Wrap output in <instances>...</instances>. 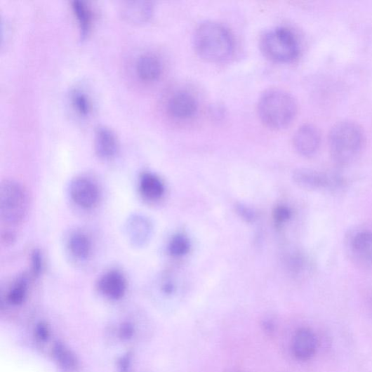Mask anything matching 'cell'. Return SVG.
<instances>
[{"label":"cell","instance_id":"cell-1","mask_svg":"<svg viewBox=\"0 0 372 372\" xmlns=\"http://www.w3.org/2000/svg\"><path fill=\"white\" fill-rule=\"evenodd\" d=\"M365 143V135L358 123L351 120L338 121L331 128L328 147L333 161L346 166L361 154Z\"/></svg>","mask_w":372,"mask_h":372},{"label":"cell","instance_id":"cell-2","mask_svg":"<svg viewBox=\"0 0 372 372\" xmlns=\"http://www.w3.org/2000/svg\"><path fill=\"white\" fill-rule=\"evenodd\" d=\"M194 43L198 54L211 62L223 61L234 51V39L230 32L213 22H206L197 27Z\"/></svg>","mask_w":372,"mask_h":372},{"label":"cell","instance_id":"cell-3","mask_svg":"<svg viewBox=\"0 0 372 372\" xmlns=\"http://www.w3.org/2000/svg\"><path fill=\"white\" fill-rule=\"evenodd\" d=\"M298 105L294 97L281 90H270L260 98L258 114L265 125L272 129L286 128L294 120Z\"/></svg>","mask_w":372,"mask_h":372},{"label":"cell","instance_id":"cell-4","mask_svg":"<svg viewBox=\"0 0 372 372\" xmlns=\"http://www.w3.org/2000/svg\"><path fill=\"white\" fill-rule=\"evenodd\" d=\"M260 48L267 58L277 62L292 61L300 52L296 36L285 27H277L266 32L261 37Z\"/></svg>","mask_w":372,"mask_h":372},{"label":"cell","instance_id":"cell-5","mask_svg":"<svg viewBox=\"0 0 372 372\" xmlns=\"http://www.w3.org/2000/svg\"><path fill=\"white\" fill-rule=\"evenodd\" d=\"M29 197L22 185L6 180L0 188V215L8 224H17L27 216Z\"/></svg>","mask_w":372,"mask_h":372},{"label":"cell","instance_id":"cell-6","mask_svg":"<svg viewBox=\"0 0 372 372\" xmlns=\"http://www.w3.org/2000/svg\"><path fill=\"white\" fill-rule=\"evenodd\" d=\"M295 182L309 191L327 190L338 192L342 187L341 176L336 173H321L311 169H298L293 174Z\"/></svg>","mask_w":372,"mask_h":372},{"label":"cell","instance_id":"cell-7","mask_svg":"<svg viewBox=\"0 0 372 372\" xmlns=\"http://www.w3.org/2000/svg\"><path fill=\"white\" fill-rule=\"evenodd\" d=\"M70 195L74 202L84 209L93 208L100 198L97 185L85 177L77 178L72 182Z\"/></svg>","mask_w":372,"mask_h":372},{"label":"cell","instance_id":"cell-8","mask_svg":"<svg viewBox=\"0 0 372 372\" xmlns=\"http://www.w3.org/2000/svg\"><path fill=\"white\" fill-rule=\"evenodd\" d=\"M321 143V135L319 130L311 124L300 127L293 138L295 150L302 156H314L319 150Z\"/></svg>","mask_w":372,"mask_h":372},{"label":"cell","instance_id":"cell-9","mask_svg":"<svg viewBox=\"0 0 372 372\" xmlns=\"http://www.w3.org/2000/svg\"><path fill=\"white\" fill-rule=\"evenodd\" d=\"M293 352L300 361L311 359L316 354L317 339L311 329L301 328L295 334L293 340Z\"/></svg>","mask_w":372,"mask_h":372},{"label":"cell","instance_id":"cell-10","mask_svg":"<svg viewBox=\"0 0 372 372\" xmlns=\"http://www.w3.org/2000/svg\"><path fill=\"white\" fill-rule=\"evenodd\" d=\"M126 233L133 245L142 246L150 240L152 234V225L147 218L135 215L128 220Z\"/></svg>","mask_w":372,"mask_h":372},{"label":"cell","instance_id":"cell-11","mask_svg":"<svg viewBox=\"0 0 372 372\" xmlns=\"http://www.w3.org/2000/svg\"><path fill=\"white\" fill-rule=\"evenodd\" d=\"M197 108V99L187 92H178L174 94L168 102L169 112L173 117L180 119L193 117Z\"/></svg>","mask_w":372,"mask_h":372},{"label":"cell","instance_id":"cell-12","mask_svg":"<svg viewBox=\"0 0 372 372\" xmlns=\"http://www.w3.org/2000/svg\"><path fill=\"white\" fill-rule=\"evenodd\" d=\"M98 288L102 295L112 300H119L126 294L127 281L118 271H111L102 276Z\"/></svg>","mask_w":372,"mask_h":372},{"label":"cell","instance_id":"cell-13","mask_svg":"<svg viewBox=\"0 0 372 372\" xmlns=\"http://www.w3.org/2000/svg\"><path fill=\"white\" fill-rule=\"evenodd\" d=\"M95 150L97 155L103 159L115 156L118 150L117 136L109 128H100L95 133Z\"/></svg>","mask_w":372,"mask_h":372},{"label":"cell","instance_id":"cell-14","mask_svg":"<svg viewBox=\"0 0 372 372\" xmlns=\"http://www.w3.org/2000/svg\"><path fill=\"white\" fill-rule=\"evenodd\" d=\"M152 3L145 1L126 2L121 6V15L130 22L142 23L147 22L153 13Z\"/></svg>","mask_w":372,"mask_h":372},{"label":"cell","instance_id":"cell-15","mask_svg":"<svg viewBox=\"0 0 372 372\" xmlns=\"http://www.w3.org/2000/svg\"><path fill=\"white\" fill-rule=\"evenodd\" d=\"M161 70V60L154 54H144L137 61L136 71L138 75L144 81L156 80L160 76Z\"/></svg>","mask_w":372,"mask_h":372},{"label":"cell","instance_id":"cell-16","mask_svg":"<svg viewBox=\"0 0 372 372\" xmlns=\"http://www.w3.org/2000/svg\"><path fill=\"white\" fill-rule=\"evenodd\" d=\"M139 188L141 194L152 201L159 199L164 193V186L160 178L150 173L140 176Z\"/></svg>","mask_w":372,"mask_h":372},{"label":"cell","instance_id":"cell-17","mask_svg":"<svg viewBox=\"0 0 372 372\" xmlns=\"http://www.w3.org/2000/svg\"><path fill=\"white\" fill-rule=\"evenodd\" d=\"M351 248L357 257L372 265V232L357 233L351 241Z\"/></svg>","mask_w":372,"mask_h":372},{"label":"cell","instance_id":"cell-18","mask_svg":"<svg viewBox=\"0 0 372 372\" xmlns=\"http://www.w3.org/2000/svg\"><path fill=\"white\" fill-rule=\"evenodd\" d=\"M69 248L74 257L79 260H85L91 255L92 244L86 234L75 232L69 238Z\"/></svg>","mask_w":372,"mask_h":372},{"label":"cell","instance_id":"cell-19","mask_svg":"<svg viewBox=\"0 0 372 372\" xmlns=\"http://www.w3.org/2000/svg\"><path fill=\"white\" fill-rule=\"evenodd\" d=\"M73 12L78 20L81 36H86L91 30L93 22V13L90 7L80 0H74L72 3Z\"/></svg>","mask_w":372,"mask_h":372},{"label":"cell","instance_id":"cell-20","mask_svg":"<svg viewBox=\"0 0 372 372\" xmlns=\"http://www.w3.org/2000/svg\"><path fill=\"white\" fill-rule=\"evenodd\" d=\"M71 100L74 109L81 116H88L91 112V99L85 91L74 90L72 93Z\"/></svg>","mask_w":372,"mask_h":372},{"label":"cell","instance_id":"cell-21","mask_svg":"<svg viewBox=\"0 0 372 372\" xmlns=\"http://www.w3.org/2000/svg\"><path fill=\"white\" fill-rule=\"evenodd\" d=\"M27 291V278L25 276L19 277L11 288L8 297L9 302L15 305L23 303L26 299Z\"/></svg>","mask_w":372,"mask_h":372},{"label":"cell","instance_id":"cell-22","mask_svg":"<svg viewBox=\"0 0 372 372\" xmlns=\"http://www.w3.org/2000/svg\"><path fill=\"white\" fill-rule=\"evenodd\" d=\"M54 354L60 364L64 368L74 370L77 366V361L74 356L63 345H56L54 347Z\"/></svg>","mask_w":372,"mask_h":372},{"label":"cell","instance_id":"cell-23","mask_svg":"<svg viewBox=\"0 0 372 372\" xmlns=\"http://www.w3.org/2000/svg\"><path fill=\"white\" fill-rule=\"evenodd\" d=\"M190 244L187 238L184 235L178 234L175 236L169 245V251L172 255L181 257L190 251Z\"/></svg>","mask_w":372,"mask_h":372},{"label":"cell","instance_id":"cell-24","mask_svg":"<svg viewBox=\"0 0 372 372\" xmlns=\"http://www.w3.org/2000/svg\"><path fill=\"white\" fill-rule=\"evenodd\" d=\"M291 271L296 275H302L308 272L310 263L307 259L301 254H295L289 261Z\"/></svg>","mask_w":372,"mask_h":372},{"label":"cell","instance_id":"cell-25","mask_svg":"<svg viewBox=\"0 0 372 372\" xmlns=\"http://www.w3.org/2000/svg\"><path fill=\"white\" fill-rule=\"evenodd\" d=\"M292 212L285 206H278L274 211V218L277 223L281 224L291 219Z\"/></svg>","mask_w":372,"mask_h":372},{"label":"cell","instance_id":"cell-26","mask_svg":"<svg viewBox=\"0 0 372 372\" xmlns=\"http://www.w3.org/2000/svg\"><path fill=\"white\" fill-rule=\"evenodd\" d=\"M32 267L34 276H39L44 270V259L42 254L34 251L32 255Z\"/></svg>","mask_w":372,"mask_h":372},{"label":"cell","instance_id":"cell-27","mask_svg":"<svg viewBox=\"0 0 372 372\" xmlns=\"http://www.w3.org/2000/svg\"><path fill=\"white\" fill-rule=\"evenodd\" d=\"M237 211L241 217L246 221H253L255 218V213L251 209L246 208V206L242 204L237 206Z\"/></svg>","mask_w":372,"mask_h":372},{"label":"cell","instance_id":"cell-28","mask_svg":"<svg viewBox=\"0 0 372 372\" xmlns=\"http://www.w3.org/2000/svg\"><path fill=\"white\" fill-rule=\"evenodd\" d=\"M37 333L39 337L42 340H46L48 337V328L43 324L39 325Z\"/></svg>","mask_w":372,"mask_h":372},{"label":"cell","instance_id":"cell-29","mask_svg":"<svg viewBox=\"0 0 372 372\" xmlns=\"http://www.w3.org/2000/svg\"><path fill=\"white\" fill-rule=\"evenodd\" d=\"M264 326V328H265V330L266 331L267 333H273L274 332V324L270 321H265L263 324Z\"/></svg>","mask_w":372,"mask_h":372},{"label":"cell","instance_id":"cell-30","mask_svg":"<svg viewBox=\"0 0 372 372\" xmlns=\"http://www.w3.org/2000/svg\"><path fill=\"white\" fill-rule=\"evenodd\" d=\"M368 306H369V308L371 310V311H372V295H369L368 298Z\"/></svg>","mask_w":372,"mask_h":372}]
</instances>
